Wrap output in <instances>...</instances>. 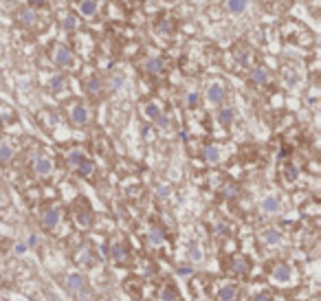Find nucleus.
<instances>
[{"instance_id":"nucleus-1","label":"nucleus","mask_w":321,"mask_h":301,"mask_svg":"<svg viewBox=\"0 0 321 301\" xmlns=\"http://www.w3.org/2000/svg\"><path fill=\"white\" fill-rule=\"evenodd\" d=\"M53 62L58 64L60 68H70L73 66V62H75V58H73V53H70L68 46L58 44L55 46V51H53Z\"/></svg>"},{"instance_id":"nucleus-2","label":"nucleus","mask_w":321,"mask_h":301,"mask_svg":"<svg viewBox=\"0 0 321 301\" xmlns=\"http://www.w3.org/2000/svg\"><path fill=\"white\" fill-rule=\"evenodd\" d=\"M60 215L62 213H60L58 207H46V209L40 213V224L44 229H55L60 224Z\"/></svg>"},{"instance_id":"nucleus-3","label":"nucleus","mask_w":321,"mask_h":301,"mask_svg":"<svg viewBox=\"0 0 321 301\" xmlns=\"http://www.w3.org/2000/svg\"><path fill=\"white\" fill-rule=\"evenodd\" d=\"M66 290L73 295H82L86 290V279H84L82 272H73V275L66 277Z\"/></svg>"},{"instance_id":"nucleus-4","label":"nucleus","mask_w":321,"mask_h":301,"mask_svg":"<svg viewBox=\"0 0 321 301\" xmlns=\"http://www.w3.org/2000/svg\"><path fill=\"white\" fill-rule=\"evenodd\" d=\"M226 99V90H225V86L223 84H211L209 88H207V101L209 103H214V106H220Z\"/></svg>"},{"instance_id":"nucleus-5","label":"nucleus","mask_w":321,"mask_h":301,"mask_svg":"<svg viewBox=\"0 0 321 301\" xmlns=\"http://www.w3.org/2000/svg\"><path fill=\"white\" fill-rule=\"evenodd\" d=\"M70 123L73 125H86L88 123V108L84 103H75L70 108Z\"/></svg>"},{"instance_id":"nucleus-6","label":"nucleus","mask_w":321,"mask_h":301,"mask_svg":"<svg viewBox=\"0 0 321 301\" xmlns=\"http://www.w3.org/2000/svg\"><path fill=\"white\" fill-rule=\"evenodd\" d=\"M249 268H251V266H249L247 257H242V255L231 257V262H229V271L233 272V275H247Z\"/></svg>"},{"instance_id":"nucleus-7","label":"nucleus","mask_w":321,"mask_h":301,"mask_svg":"<svg viewBox=\"0 0 321 301\" xmlns=\"http://www.w3.org/2000/svg\"><path fill=\"white\" fill-rule=\"evenodd\" d=\"M259 209H262L264 213H268V215L280 213L282 202H280V198H275V196H266V198L262 200V205H259Z\"/></svg>"},{"instance_id":"nucleus-8","label":"nucleus","mask_w":321,"mask_h":301,"mask_svg":"<svg viewBox=\"0 0 321 301\" xmlns=\"http://www.w3.org/2000/svg\"><path fill=\"white\" fill-rule=\"evenodd\" d=\"M259 238H262L264 244H268V246H275V244L282 242V231L280 229H264L262 233H259Z\"/></svg>"},{"instance_id":"nucleus-9","label":"nucleus","mask_w":321,"mask_h":301,"mask_svg":"<svg viewBox=\"0 0 321 301\" xmlns=\"http://www.w3.org/2000/svg\"><path fill=\"white\" fill-rule=\"evenodd\" d=\"M35 174H37V176H42V178L51 176V174H53V161H51V158H46V156H40L35 161Z\"/></svg>"},{"instance_id":"nucleus-10","label":"nucleus","mask_w":321,"mask_h":301,"mask_svg":"<svg viewBox=\"0 0 321 301\" xmlns=\"http://www.w3.org/2000/svg\"><path fill=\"white\" fill-rule=\"evenodd\" d=\"M73 218L82 229H86L93 224V213L86 209V207H84V209H73Z\"/></svg>"},{"instance_id":"nucleus-11","label":"nucleus","mask_w":321,"mask_h":301,"mask_svg":"<svg viewBox=\"0 0 321 301\" xmlns=\"http://www.w3.org/2000/svg\"><path fill=\"white\" fill-rule=\"evenodd\" d=\"M110 260L119 262V264H124V262H128V260H130V253H128V248H126L124 244H112V246H110Z\"/></svg>"},{"instance_id":"nucleus-12","label":"nucleus","mask_w":321,"mask_h":301,"mask_svg":"<svg viewBox=\"0 0 321 301\" xmlns=\"http://www.w3.org/2000/svg\"><path fill=\"white\" fill-rule=\"evenodd\" d=\"M238 299V286L235 284H223L218 290V301H235Z\"/></svg>"},{"instance_id":"nucleus-13","label":"nucleus","mask_w":321,"mask_h":301,"mask_svg":"<svg viewBox=\"0 0 321 301\" xmlns=\"http://www.w3.org/2000/svg\"><path fill=\"white\" fill-rule=\"evenodd\" d=\"M86 92L91 97H99L103 92V84H101V79H99L97 75H93V77L86 79Z\"/></svg>"},{"instance_id":"nucleus-14","label":"nucleus","mask_w":321,"mask_h":301,"mask_svg":"<svg viewBox=\"0 0 321 301\" xmlns=\"http://www.w3.org/2000/svg\"><path fill=\"white\" fill-rule=\"evenodd\" d=\"M79 13L84 18H95L97 16V0H79Z\"/></svg>"},{"instance_id":"nucleus-15","label":"nucleus","mask_w":321,"mask_h":301,"mask_svg":"<svg viewBox=\"0 0 321 301\" xmlns=\"http://www.w3.org/2000/svg\"><path fill=\"white\" fill-rule=\"evenodd\" d=\"M18 20H20L22 27H33L37 22V16H35V11H33V9H20Z\"/></svg>"},{"instance_id":"nucleus-16","label":"nucleus","mask_w":321,"mask_h":301,"mask_svg":"<svg viewBox=\"0 0 321 301\" xmlns=\"http://www.w3.org/2000/svg\"><path fill=\"white\" fill-rule=\"evenodd\" d=\"M143 68H145V73L148 75H160L165 66H163V62H160L159 58H150V60H145Z\"/></svg>"},{"instance_id":"nucleus-17","label":"nucleus","mask_w":321,"mask_h":301,"mask_svg":"<svg viewBox=\"0 0 321 301\" xmlns=\"http://www.w3.org/2000/svg\"><path fill=\"white\" fill-rule=\"evenodd\" d=\"M249 82L257 84V86L266 84V82H268V70H266V68H262V66L253 68V70H251V75H249Z\"/></svg>"},{"instance_id":"nucleus-18","label":"nucleus","mask_w":321,"mask_h":301,"mask_svg":"<svg viewBox=\"0 0 321 301\" xmlns=\"http://www.w3.org/2000/svg\"><path fill=\"white\" fill-rule=\"evenodd\" d=\"M273 279H275V281L290 279V266L289 264H277L275 268H273Z\"/></svg>"},{"instance_id":"nucleus-19","label":"nucleus","mask_w":321,"mask_h":301,"mask_svg":"<svg viewBox=\"0 0 321 301\" xmlns=\"http://www.w3.org/2000/svg\"><path fill=\"white\" fill-rule=\"evenodd\" d=\"M75 172H77L79 176H84V178H86V176H93V172H95V163H93L91 158H84V161L79 163L77 167H75Z\"/></svg>"},{"instance_id":"nucleus-20","label":"nucleus","mask_w":321,"mask_h":301,"mask_svg":"<svg viewBox=\"0 0 321 301\" xmlns=\"http://www.w3.org/2000/svg\"><path fill=\"white\" fill-rule=\"evenodd\" d=\"M218 121H220V125L229 128V125L233 123V108H220L218 110Z\"/></svg>"},{"instance_id":"nucleus-21","label":"nucleus","mask_w":321,"mask_h":301,"mask_svg":"<svg viewBox=\"0 0 321 301\" xmlns=\"http://www.w3.org/2000/svg\"><path fill=\"white\" fill-rule=\"evenodd\" d=\"M205 161L209 163V165H216V163L220 161V150L216 148V145H207L205 148Z\"/></svg>"},{"instance_id":"nucleus-22","label":"nucleus","mask_w":321,"mask_h":301,"mask_svg":"<svg viewBox=\"0 0 321 301\" xmlns=\"http://www.w3.org/2000/svg\"><path fill=\"white\" fill-rule=\"evenodd\" d=\"M284 181L286 182H295L297 178H299V169H297V165H292V163H286L284 165Z\"/></svg>"},{"instance_id":"nucleus-23","label":"nucleus","mask_w":321,"mask_h":301,"mask_svg":"<svg viewBox=\"0 0 321 301\" xmlns=\"http://www.w3.org/2000/svg\"><path fill=\"white\" fill-rule=\"evenodd\" d=\"M247 2L249 0H226V9L238 16V13H242L244 9H247Z\"/></svg>"},{"instance_id":"nucleus-24","label":"nucleus","mask_w":321,"mask_h":301,"mask_svg":"<svg viewBox=\"0 0 321 301\" xmlns=\"http://www.w3.org/2000/svg\"><path fill=\"white\" fill-rule=\"evenodd\" d=\"M143 115L148 117V119H152V121H154V119H157V117L160 115V108H159L154 101H148V103L143 106Z\"/></svg>"},{"instance_id":"nucleus-25","label":"nucleus","mask_w":321,"mask_h":301,"mask_svg":"<svg viewBox=\"0 0 321 301\" xmlns=\"http://www.w3.org/2000/svg\"><path fill=\"white\" fill-rule=\"evenodd\" d=\"M190 260L192 262H202L205 260V253H202V246L200 244H190Z\"/></svg>"},{"instance_id":"nucleus-26","label":"nucleus","mask_w":321,"mask_h":301,"mask_svg":"<svg viewBox=\"0 0 321 301\" xmlns=\"http://www.w3.org/2000/svg\"><path fill=\"white\" fill-rule=\"evenodd\" d=\"M84 158H86V156H84V152H79V150H73V152L66 156V163H68V167H77L79 163L84 161Z\"/></svg>"},{"instance_id":"nucleus-27","label":"nucleus","mask_w":321,"mask_h":301,"mask_svg":"<svg viewBox=\"0 0 321 301\" xmlns=\"http://www.w3.org/2000/svg\"><path fill=\"white\" fill-rule=\"evenodd\" d=\"M163 240H165V235L160 229H152V231L148 233V242L152 244V246H159V244H163Z\"/></svg>"},{"instance_id":"nucleus-28","label":"nucleus","mask_w":321,"mask_h":301,"mask_svg":"<svg viewBox=\"0 0 321 301\" xmlns=\"http://www.w3.org/2000/svg\"><path fill=\"white\" fill-rule=\"evenodd\" d=\"M13 158V150L9 145H0V163H9Z\"/></svg>"},{"instance_id":"nucleus-29","label":"nucleus","mask_w":321,"mask_h":301,"mask_svg":"<svg viewBox=\"0 0 321 301\" xmlns=\"http://www.w3.org/2000/svg\"><path fill=\"white\" fill-rule=\"evenodd\" d=\"M51 90L53 92H62L64 90V77L62 75H58V77L51 79Z\"/></svg>"},{"instance_id":"nucleus-30","label":"nucleus","mask_w":321,"mask_h":301,"mask_svg":"<svg viewBox=\"0 0 321 301\" xmlns=\"http://www.w3.org/2000/svg\"><path fill=\"white\" fill-rule=\"evenodd\" d=\"M64 29H66V31H73V29H77V18H75L73 13H68V16L64 18Z\"/></svg>"},{"instance_id":"nucleus-31","label":"nucleus","mask_w":321,"mask_h":301,"mask_svg":"<svg viewBox=\"0 0 321 301\" xmlns=\"http://www.w3.org/2000/svg\"><path fill=\"white\" fill-rule=\"evenodd\" d=\"M121 88H124V77L115 75V77L110 79V90H121Z\"/></svg>"},{"instance_id":"nucleus-32","label":"nucleus","mask_w":321,"mask_h":301,"mask_svg":"<svg viewBox=\"0 0 321 301\" xmlns=\"http://www.w3.org/2000/svg\"><path fill=\"white\" fill-rule=\"evenodd\" d=\"M160 301H176V293H174L172 288H163V293H160Z\"/></svg>"},{"instance_id":"nucleus-33","label":"nucleus","mask_w":321,"mask_h":301,"mask_svg":"<svg viewBox=\"0 0 321 301\" xmlns=\"http://www.w3.org/2000/svg\"><path fill=\"white\" fill-rule=\"evenodd\" d=\"M169 194H172V189H169L167 185H159L157 187V198H169Z\"/></svg>"},{"instance_id":"nucleus-34","label":"nucleus","mask_w":321,"mask_h":301,"mask_svg":"<svg viewBox=\"0 0 321 301\" xmlns=\"http://www.w3.org/2000/svg\"><path fill=\"white\" fill-rule=\"evenodd\" d=\"M27 248H29V246H27V244H25V242H18V244H16V246H13V255H18V257H22V255H25V253H27Z\"/></svg>"},{"instance_id":"nucleus-35","label":"nucleus","mask_w":321,"mask_h":301,"mask_svg":"<svg viewBox=\"0 0 321 301\" xmlns=\"http://www.w3.org/2000/svg\"><path fill=\"white\" fill-rule=\"evenodd\" d=\"M176 272H178L181 277H190L192 272H193V268H192V266H187V264H181V266L176 268Z\"/></svg>"},{"instance_id":"nucleus-36","label":"nucleus","mask_w":321,"mask_h":301,"mask_svg":"<svg viewBox=\"0 0 321 301\" xmlns=\"http://www.w3.org/2000/svg\"><path fill=\"white\" fill-rule=\"evenodd\" d=\"M154 121H157V125H159V128H169V117H165L163 112H160V115H159Z\"/></svg>"},{"instance_id":"nucleus-37","label":"nucleus","mask_w":321,"mask_h":301,"mask_svg":"<svg viewBox=\"0 0 321 301\" xmlns=\"http://www.w3.org/2000/svg\"><path fill=\"white\" fill-rule=\"evenodd\" d=\"M198 101H200L198 92H190V95H187V106H190V108H196V106H198Z\"/></svg>"},{"instance_id":"nucleus-38","label":"nucleus","mask_w":321,"mask_h":301,"mask_svg":"<svg viewBox=\"0 0 321 301\" xmlns=\"http://www.w3.org/2000/svg\"><path fill=\"white\" fill-rule=\"evenodd\" d=\"M214 231H216V235H229V227H226L225 222H218L214 227Z\"/></svg>"},{"instance_id":"nucleus-39","label":"nucleus","mask_w":321,"mask_h":301,"mask_svg":"<svg viewBox=\"0 0 321 301\" xmlns=\"http://www.w3.org/2000/svg\"><path fill=\"white\" fill-rule=\"evenodd\" d=\"M225 196H226V198H233V196H238V187H235V185H226Z\"/></svg>"},{"instance_id":"nucleus-40","label":"nucleus","mask_w":321,"mask_h":301,"mask_svg":"<svg viewBox=\"0 0 321 301\" xmlns=\"http://www.w3.org/2000/svg\"><path fill=\"white\" fill-rule=\"evenodd\" d=\"M159 31H160V33H169V31H172V29H169V22H167V20L160 22V25H159Z\"/></svg>"},{"instance_id":"nucleus-41","label":"nucleus","mask_w":321,"mask_h":301,"mask_svg":"<svg viewBox=\"0 0 321 301\" xmlns=\"http://www.w3.org/2000/svg\"><path fill=\"white\" fill-rule=\"evenodd\" d=\"M253 301H271V295H268V293H259Z\"/></svg>"},{"instance_id":"nucleus-42","label":"nucleus","mask_w":321,"mask_h":301,"mask_svg":"<svg viewBox=\"0 0 321 301\" xmlns=\"http://www.w3.org/2000/svg\"><path fill=\"white\" fill-rule=\"evenodd\" d=\"M29 4H31V7H44L46 0H29Z\"/></svg>"},{"instance_id":"nucleus-43","label":"nucleus","mask_w":321,"mask_h":301,"mask_svg":"<svg viewBox=\"0 0 321 301\" xmlns=\"http://www.w3.org/2000/svg\"><path fill=\"white\" fill-rule=\"evenodd\" d=\"M35 244H37V238H35V235H31L29 242H27V246H35Z\"/></svg>"}]
</instances>
